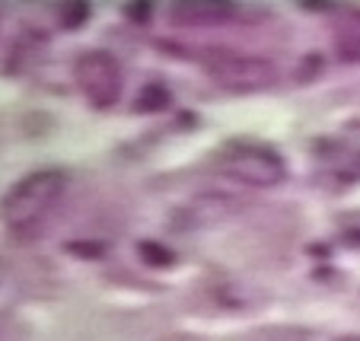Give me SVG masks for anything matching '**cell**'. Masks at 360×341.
Wrapping results in <instances>:
<instances>
[{"mask_svg": "<svg viewBox=\"0 0 360 341\" xmlns=\"http://www.w3.org/2000/svg\"><path fill=\"white\" fill-rule=\"evenodd\" d=\"M332 35H335V55H338V61L360 64V10L338 13Z\"/></svg>", "mask_w": 360, "mask_h": 341, "instance_id": "8992f818", "label": "cell"}, {"mask_svg": "<svg viewBox=\"0 0 360 341\" xmlns=\"http://www.w3.org/2000/svg\"><path fill=\"white\" fill-rule=\"evenodd\" d=\"M201 67L230 93H262L278 83V67L274 61L262 55H249V51H233V48H201L195 51Z\"/></svg>", "mask_w": 360, "mask_h": 341, "instance_id": "3957f363", "label": "cell"}, {"mask_svg": "<svg viewBox=\"0 0 360 341\" xmlns=\"http://www.w3.org/2000/svg\"><path fill=\"white\" fill-rule=\"evenodd\" d=\"M89 16H93V7L89 4H83V0H68V4H61L58 7V22H61V29H80L89 22Z\"/></svg>", "mask_w": 360, "mask_h": 341, "instance_id": "9c48e42d", "label": "cell"}, {"mask_svg": "<svg viewBox=\"0 0 360 341\" xmlns=\"http://www.w3.org/2000/svg\"><path fill=\"white\" fill-rule=\"evenodd\" d=\"M341 239L351 243V246H360V214H345V220H341Z\"/></svg>", "mask_w": 360, "mask_h": 341, "instance_id": "8fae6325", "label": "cell"}, {"mask_svg": "<svg viewBox=\"0 0 360 341\" xmlns=\"http://www.w3.org/2000/svg\"><path fill=\"white\" fill-rule=\"evenodd\" d=\"M124 16L134 22H147L153 16V4H124Z\"/></svg>", "mask_w": 360, "mask_h": 341, "instance_id": "7c38bea8", "label": "cell"}, {"mask_svg": "<svg viewBox=\"0 0 360 341\" xmlns=\"http://www.w3.org/2000/svg\"><path fill=\"white\" fill-rule=\"evenodd\" d=\"M64 252L74 255V259H102L105 243H99V239H70V243H64Z\"/></svg>", "mask_w": 360, "mask_h": 341, "instance_id": "30bf717a", "label": "cell"}, {"mask_svg": "<svg viewBox=\"0 0 360 341\" xmlns=\"http://www.w3.org/2000/svg\"><path fill=\"white\" fill-rule=\"evenodd\" d=\"M137 259H141L143 268H153V271H163V268L176 265V252L166 243H160V239H141L137 243Z\"/></svg>", "mask_w": 360, "mask_h": 341, "instance_id": "ba28073f", "label": "cell"}, {"mask_svg": "<svg viewBox=\"0 0 360 341\" xmlns=\"http://www.w3.org/2000/svg\"><path fill=\"white\" fill-rule=\"evenodd\" d=\"M169 103H172L169 86H166L163 80H150L137 89L134 112H141V115H160V112L169 109Z\"/></svg>", "mask_w": 360, "mask_h": 341, "instance_id": "52a82bcc", "label": "cell"}, {"mask_svg": "<svg viewBox=\"0 0 360 341\" xmlns=\"http://www.w3.org/2000/svg\"><path fill=\"white\" fill-rule=\"evenodd\" d=\"M68 191V176L55 166L35 169L10 185V191L0 198V224L13 233H32Z\"/></svg>", "mask_w": 360, "mask_h": 341, "instance_id": "6da1fadb", "label": "cell"}, {"mask_svg": "<svg viewBox=\"0 0 360 341\" xmlns=\"http://www.w3.org/2000/svg\"><path fill=\"white\" fill-rule=\"evenodd\" d=\"M236 4H176L172 22L179 26H217L236 20Z\"/></svg>", "mask_w": 360, "mask_h": 341, "instance_id": "5b68a950", "label": "cell"}, {"mask_svg": "<svg viewBox=\"0 0 360 341\" xmlns=\"http://www.w3.org/2000/svg\"><path fill=\"white\" fill-rule=\"evenodd\" d=\"M74 80H77V89L83 93V99L89 103V109L96 112H109L122 99V89H124L122 64L105 48H89V51H83L77 58Z\"/></svg>", "mask_w": 360, "mask_h": 341, "instance_id": "277c9868", "label": "cell"}, {"mask_svg": "<svg viewBox=\"0 0 360 341\" xmlns=\"http://www.w3.org/2000/svg\"><path fill=\"white\" fill-rule=\"evenodd\" d=\"M214 163L224 176H230L239 185H249V188H274L287 176L284 157L274 147L252 141V137H230L214 153Z\"/></svg>", "mask_w": 360, "mask_h": 341, "instance_id": "7a4b0ae2", "label": "cell"}]
</instances>
